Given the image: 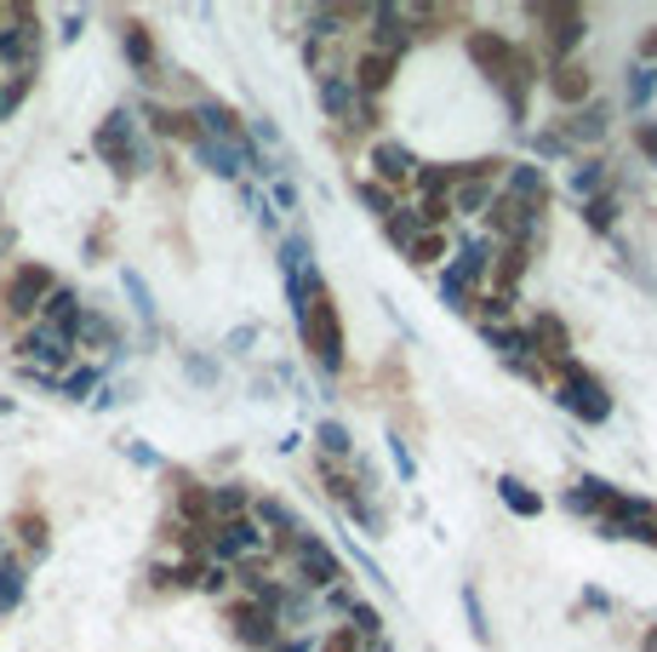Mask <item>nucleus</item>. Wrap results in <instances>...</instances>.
Returning <instances> with one entry per match:
<instances>
[{"label": "nucleus", "mask_w": 657, "mask_h": 652, "mask_svg": "<svg viewBox=\"0 0 657 652\" xmlns=\"http://www.w3.org/2000/svg\"><path fill=\"white\" fill-rule=\"evenodd\" d=\"M92 149L104 155L120 178H132L138 172V161H143V149H138V127H132V109H115L104 127H97V138H92Z\"/></svg>", "instance_id": "obj_4"}, {"label": "nucleus", "mask_w": 657, "mask_h": 652, "mask_svg": "<svg viewBox=\"0 0 657 652\" xmlns=\"http://www.w3.org/2000/svg\"><path fill=\"white\" fill-rule=\"evenodd\" d=\"M355 195H361V200H366V207H372L377 218H384V223H389V218L400 212V207H395V189H389V184H377V178H366V184H355Z\"/></svg>", "instance_id": "obj_17"}, {"label": "nucleus", "mask_w": 657, "mask_h": 652, "mask_svg": "<svg viewBox=\"0 0 657 652\" xmlns=\"http://www.w3.org/2000/svg\"><path fill=\"white\" fill-rule=\"evenodd\" d=\"M230 579H235V567L212 561V567H207V579H200V590H207V595H223V590H230Z\"/></svg>", "instance_id": "obj_24"}, {"label": "nucleus", "mask_w": 657, "mask_h": 652, "mask_svg": "<svg viewBox=\"0 0 657 652\" xmlns=\"http://www.w3.org/2000/svg\"><path fill=\"white\" fill-rule=\"evenodd\" d=\"M389 458H395V469L412 481V453H407V441H400V435H389Z\"/></svg>", "instance_id": "obj_27"}, {"label": "nucleus", "mask_w": 657, "mask_h": 652, "mask_svg": "<svg viewBox=\"0 0 657 652\" xmlns=\"http://www.w3.org/2000/svg\"><path fill=\"white\" fill-rule=\"evenodd\" d=\"M58 389H63L69 400H81V395H92V389H97V372H92V366H69L63 379H58Z\"/></svg>", "instance_id": "obj_21"}, {"label": "nucleus", "mask_w": 657, "mask_h": 652, "mask_svg": "<svg viewBox=\"0 0 657 652\" xmlns=\"http://www.w3.org/2000/svg\"><path fill=\"white\" fill-rule=\"evenodd\" d=\"M561 400L577 412V418H606V395L595 379H584L577 366H566V384H561Z\"/></svg>", "instance_id": "obj_7"}, {"label": "nucleus", "mask_w": 657, "mask_h": 652, "mask_svg": "<svg viewBox=\"0 0 657 652\" xmlns=\"http://www.w3.org/2000/svg\"><path fill=\"white\" fill-rule=\"evenodd\" d=\"M12 526H17V544H23V549H35V556H46V544H52V538H46V515H30V510H23Z\"/></svg>", "instance_id": "obj_18"}, {"label": "nucleus", "mask_w": 657, "mask_h": 652, "mask_svg": "<svg viewBox=\"0 0 657 652\" xmlns=\"http://www.w3.org/2000/svg\"><path fill=\"white\" fill-rule=\"evenodd\" d=\"M0 412H12V400H7V395H0Z\"/></svg>", "instance_id": "obj_30"}, {"label": "nucleus", "mask_w": 657, "mask_h": 652, "mask_svg": "<svg viewBox=\"0 0 657 652\" xmlns=\"http://www.w3.org/2000/svg\"><path fill=\"white\" fill-rule=\"evenodd\" d=\"M251 138H258V143H269V149H281V127H274L269 115H251Z\"/></svg>", "instance_id": "obj_26"}, {"label": "nucleus", "mask_w": 657, "mask_h": 652, "mask_svg": "<svg viewBox=\"0 0 657 652\" xmlns=\"http://www.w3.org/2000/svg\"><path fill=\"white\" fill-rule=\"evenodd\" d=\"M377 647H384V641H377ZM315 652H372V641H366V636L355 630V624H338V630L326 636V641H320Z\"/></svg>", "instance_id": "obj_16"}, {"label": "nucleus", "mask_w": 657, "mask_h": 652, "mask_svg": "<svg viewBox=\"0 0 657 652\" xmlns=\"http://www.w3.org/2000/svg\"><path fill=\"white\" fill-rule=\"evenodd\" d=\"M315 435H320V458H338V464H349V458H355V441H349V430H343L338 418H326Z\"/></svg>", "instance_id": "obj_14"}, {"label": "nucleus", "mask_w": 657, "mask_h": 652, "mask_svg": "<svg viewBox=\"0 0 657 652\" xmlns=\"http://www.w3.org/2000/svg\"><path fill=\"white\" fill-rule=\"evenodd\" d=\"M81 349H115V321H104L97 310H86V321L74 326V356Z\"/></svg>", "instance_id": "obj_11"}, {"label": "nucleus", "mask_w": 657, "mask_h": 652, "mask_svg": "<svg viewBox=\"0 0 657 652\" xmlns=\"http://www.w3.org/2000/svg\"><path fill=\"white\" fill-rule=\"evenodd\" d=\"M584 92H589V74L577 69V63H566L561 74H554V97H561V104H577Z\"/></svg>", "instance_id": "obj_19"}, {"label": "nucleus", "mask_w": 657, "mask_h": 652, "mask_svg": "<svg viewBox=\"0 0 657 652\" xmlns=\"http://www.w3.org/2000/svg\"><path fill=\"white\" fill-rule=\"evenodd\" d=\"M407 258H412L418 269H435L441 258H451V241H446V230H423V235L407 246Z\"/></svg>", "instance_id": "obj_12"}, {"label": "nucleus", "mask_w": 657, "mask_h": 652, "mask_svg": "<svg viewBox=\"0 0 657 652\" xmlns=\"http://www.w3.org/2000/svg\"><path fill=\"white\" fill-rule=\"evenodd\" d=\"M297 326H303V349L315 356L320 372H343V315L338 298L326 292V281H315L297 304Z\"/></svg>", "instance_id": "obj_1"}, {"label": "nucleus", "mask_w": 657, "mask_h": 652, "mask_svg": "<svg viewBox=\"0 0 657 652\" xmlns=\"http://www.w3.org/2000/svg\"><path fill=\"white\" fill-rule=\"evenodd\" d=\"M366 166H372V178H377V184H389L395 195L418 184V155H412V149L400 143V138H377V143H372V155H366Z\"/></svg>", "instance_id": "obj_5"}, {"label": "nucleus", "mask_w": 657, "mask_h": 652, "mask_svg": "<svg viewBox=\"0 0 657 652\" xmlns=\"http://www.w3.org/2000/svg\"><path fill=\"white\" fill-rule=\"evenodd\" d=\"M251 344H258V326H235V333H230V349H235V356H246Z\"/></svg>", "instance_id": "obj_29"}, {"label": "nucleus", "mask_w": 657, "mask_h": 652, "mask_svg": "<svg viewBox=\"0 0 657 652\" xmlns=\"http://www.w3.org/2000/svg\"><path fill=\"white\" fill-rule=\"evenodd\" d=\"M292 584H297V590H309V595H326L332 584H343V561L309 533V538L292 549Z\"/></svg>", "instance_id": "obj_3"}, {"label": "nucleus", "mask_w": 657, "mask_h": 652, "mask_svg": "<svg viewBox=\"0 0 657 652\" xmlns=\"http://www.w3.org/2000/svg\"><path fill=\"white\" fill-rule=\"evenodd\" d=\"M349 624H355V630L377 647V641H384V618H377V607H366V601H361V607L355 613H349Z\"/></svg>", "instance_id": "obj_22"}, {"label": "nucleus", "mask_w": 657, "mask_h": 652, "mask_svg": "<svg viewBox=\"0 0 657 652\" xmlns=\"http://www.w3.org/2000/svg\"><path fill=\"white\" fill-rule=\"evenodd\" d=\"M395 74H400V53H389V46H361L355 69H349V81H355L361 97H377V92H389Z\"/></svg>", "instance_id": "obj_6"}, {"label": "nucleus", "mask_w": 657, "mask_h": 652, "mask_svg": "<svg viewBox=\"0 0 657 652\" xmlns=\"http://www.w3.org/2000/svg\"><path fill=\"white\" fill-rule=\"evenodd\" d=\"M320 109L349 127V120L361 115V92H355V81H349V74H338V81H320Z\"/></svg>", "instance_id": "obj_10"}, {"label": "nucleus", "mask_w": 657, "mask_h": 652, "mask_svg": "<svg viewBox=\"0 0 657 652\" xmlns=\"http://www.w3.org/2000/svg\"><path fill=\"white\" fill-rule=\"evenodd\" d=\"M120 46H126V58H132V69L143 74V81H155V35H149V23L126 18V30H120Z\"/></svg>", "instance_id": "obj_8"}, {"label": "nucleus", "mask_w": 657, "mask_h": 652, "mask_svg": "<svg viewBox=\"0 0 657 652\" xmlns=\"http://www.w3.org/2000/svg\"><path fill=\"white\" fill-rule=\"evenodd\" d=\"M120 281H126V298H132V310H138V321L149 326V333H155V321H161V310H155V292H149V281H143L138 269H126Z\"/></svg>", "instance_id": "obj_13"}, {"label": "nucleus", "mask_w": 657, "mask_h": 652, "mask_svg": "<svg viewBox=\"0 0 657 652\" xmlns=\"http://www.w3.org/2000/svg\"><path fill=\"white\" fill-rule=\"evenodd\" d=\"M40 321H46V326H52V333H63V338H74V326H81V321H86V304H81V298H74L69 287H58L52 298H46V310H40Z\"/></svg>", "instance_id": "obj_9"}, {"label": "nucleus", "mask_w": 657, "mask_h": 652, "mask_svg": "<svg viewBox=\"0 0 657 652\" xmlns=\"http://www.w3.org/2000/svg\"><path fill=\"white\" fill-rule=\"evenodd\" d=\"M600 132H606V109H589V115L566 120V138H600Z\"/></svg>", "instance_id": "obj_23"}, {"label": "nucleus", "mask_w": 657, "mask_h": 652, "mask_svg": "<svg viewBox=\"0 0 657 652\" xmlns=\"http://www.w3.org/2000/svg\"><path fill=\"white\" fill-rule=\"evenodd\" d=\"M17 601H23V561L0 556V618H7Z\"/></svg>", "instance_id": "obj_15"}, {"label": "nucleus", "mask_w": 657, "mask_h": 652, "mask_svg": "<svg viewBox=\"0 0 657 652\" xmlns=\"http://www.w3.org/2000/svg\"><path fill=\"white\" fill-rule=\"evenodd\" d=\"M269 207H281V212H292V207H297V189H292L286 178H269Z\"/></svg>", "instance_id": "obj_25"}, {"label": "nucleus", "mask_w": 657, "mask_h": 652, "mask_svg": "<svg viewBox=\"0 0 657 652\" xmlns=\"http://www.w3.org/2000/svg\"><path fill=\"white\" fill-rule=\"evenodd\" d=\"M184 366H189V379H195V384H218V366H212V361H200V356H189Z\"/></svg>", "instance_id": "obj_28"}, {"label": "nucleus", "mask_w": 657, "mask_h": 652, "mask_svg": "<svg viewBox=\"0 0 657 652\" xmlns=\"http://www.w3.org/2000/svg\"><path fill=\"white\" fill-rule=\"evenodd\" d=\"M52 292H58V275L46 264H17L12 281L0 287V304H7L12 321H40V310H46V298H52Z\"/></svg>", "instance_id": "obj_2"}, {"label": "nucleus", "mask_w": 657, "mask_h": 652, "mask_svg": "<svg viewBox=\"0 0 657 652\" xmlns=\"http://www.w3.org/2000/svg\"><path fill=\"white\" fill-rule=\"evenodd\" d=\"M497 492H503V504H509L515 515H538L543 504H538V492H526L520 481H497Z\"/></svg>", "instance_id": "obj_20"}]
</instances>
